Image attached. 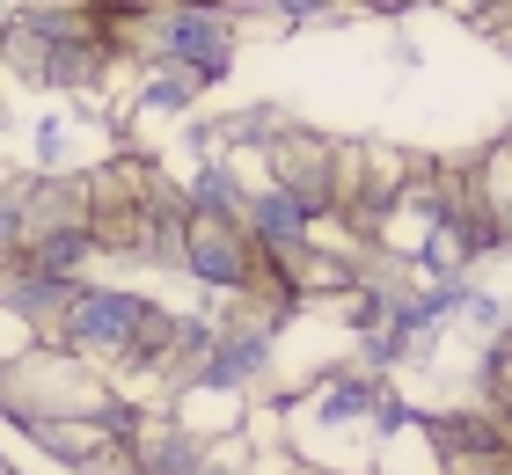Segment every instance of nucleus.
Returning a JSON list of instances; mask_svg holds the SVG:
<instances>
[{"mask_svg":"<svg viewBox=\"0 0 512 475\" xmlns=\"http://www.w3.org/2000/svg\"><path fill=\"white\" fill-rule=\"evenodd\" d=\"M388 373L337 359L330 373L300 380V388L278 402V432H286V454L308 468H337V475H374L381 461V410H388Z\"/></svg>","mask_w":512,"mask_h":475,"instance_id":"f257e3e1","label":"nucleus"},{"mask_svg":"<svg viewBox=\"0 0 512 475\" xmlns=\"http://www.w3.org/2000/svg\"><path fill=\"white\" fill-rule=\"evenodd\" d=\"M264 22V30H278L271 15H242V8H191V0H161V8H147V22H139L132 37V74H154V66H176V74H198L205 88H220L227 74H235V52L242 37Z\"/></svg>","mask_w":512,"mask_h":475,"instance_id":"f03ea898","label":"nucleus"},{"mask_svg":"<svg viewBox=\"0 0 512 475\" xmlns=\"http://www.w3.org/2000/svg\"><path fill=\"white\" fill-rule=\"evenodd\" d=\"M352 139H330V132H315V125H293L271 139V154H264V183H278L286 198H300L315 212V220H337L344 212V183H352Z\"/></svg>","mask_w":512,"mask_h":475,"instance_id":"7ed1b4c3","label":"nucleus"},{"mask_svg":"<svg viewBox=\"0 0 512 475\" xmlns=\"http://www.w3.org/2000/svg\"><path fill=\"white\" fill-rule=\"evenodd\" d=\"M256 271H264V249H256V234L242 220H191V234H183V278L198 293L249 300Z\"/></svg>","mask_w":512,"mask_h":475,"instance_id":"20e7f679","label":"nucleus"},{"mask_svg":"<svg viewBox=\"0 0 512 475\" xmlns=\"http://www.w3.org/2000/svg\"><path fill=\"white\" fill-rule=\"evenodd\" d=\"M0 307H8V315H22V322H30L44 344H52L59 315L74 307V278H52V271H37V264H30V249H22L15 264H0Z\"/></svg>","mask_w":512,"mask_h":475,"instance_id":"39448f33","label":"nucleus"},{"mask_svg":"<svg viewBox=\"0 0 512 475\" xmlns=\"http://www.w3.org/2000/svg\"><path fill=\"white\" fill-rule=\"evenodd\" d=\"M242 227L256 234V249L264 256H308L315 249V212L300 205V198H286L278 183H256L249 190V212H242Z\"/></svg>","mask_w":512,"mask_h":475,"instance_id":"423d86ee","label":"nucleus"},{"mask_svg":"<svg viewBox=\"0 0 512 475\" xmlns=\"http://www.w3.org/2000/svg\"><path fill=\"white\" fill-rule=\"evenodd\" d=\"M30 264L37 271H52V278H96V264H110L103 256V234H96V220H74V227H44L37 242H30Z\"/></svg>","mask_w":512,"mask_h":475,"instance_id":"0eeeda50","label":"nucleus"},{"mask_svg":"<svg viewBox=\"0 0 512 475\" xmlns=\"http://www.w3.org/2000/svg\"><path fill=\"white\" fill-rule=\"evenodd\" d=\"M198 95H205V81H198V74L154 66V74H139V88H132L125 117H147V125H183V117L198 110Z\"/></svg>","mask_w":512,"mask_h":475,"instance_id":"6e6552de","label":"nucleus"},{"mask_svg":"<svg viewBox=\"0 0 512 475\" xmlns=\"http://www.w3.org/2000/svg\"><path fill=\"white\" fill-rule=\"evenodd\" d=\"M476 176H483V205L498 212L505 249H512V132H505V139H491V147L476 154Z\"/></svg>","mask_w":512,"mask_h":475,"instance_id":"1a4fd4ad","label":"nucleus"},{"mask_svg":"<svg viewBox=\"0 0 512 475\" xmlns=\"http://www.w3.org/2000/svg\"><path fill=\"white\" fill-rule=\"evenodd\" d=\"M505 315H512V300L505 293H491V285H483V278H469V293H461V337H476V344H491L498 337V329H505Z\"/></svg>","mask_w":512,"mask_h":475,"instance_id":"9d476101","label":"nucleus"},{"mask_svg":"<svg viewBox=\"0 0 512 475\" xmlns=\"http://www.w3.org/2000/svg\"><path fill=\"white\" fill-rule=\"evenodd\" d=\"M352 0H271V15H278V30H315V22H337Z\"/></svg>","mask_w":512,"mask_h":475,"instance_id":"9b49d317","label":"nucleus"},{"mask_svg":"<svg viewBox=\"0 0 512 475\" xmlns=\"http://www.w3.org/2000/svg\"><path fill=\"white\" fill-rule=\"evenodd\" d=\"M286 475H337V468H308V461H293V468H286Z\"/></svg>","mask_w":512,"mask_h":475,"instance_id":"f8f14e48","label":"nucleus"},{"mask_svg":"<svg viewBox=\"0 0 512 475\" xmlns=\"http://www.w3.org/2000/svg\"><path fill=\"white\" fill-rule=\"evenodd\" d=\"M125 475H147V468H125Z\"/></svg>","mask_w":512,"mask_h":475,"instance_id":"ddd939ff","label":"nucleus"}]
</instances>
